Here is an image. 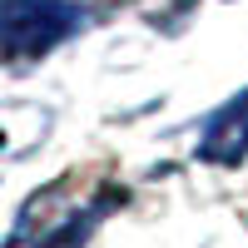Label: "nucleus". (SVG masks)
Masks as SVG:
<instances>
[{"label": "nucleus", "mask_w": 248, "mask_h": 248, "mask_svg": "<svg viewBox=\"0 0 248 248\" xmlns=\"http://www.w3.org/2000/svg\"><path fill=\"white\" fill-rule=\"evenodd\" d=\"M79 25L70 0H0V45L10 55H45Z\"/></svg>", "instance_id": "f257e3e1"}, {"label": "nucleus", "mask_w": 248, "mask_h": 248, "mask_svg": "<svg viewBox=\"0 0 248 248\" xmlns=\"http://www.w3.org/2000/svg\"><path fill=\"white\" fill-rule=\"evenodd\" d=\"M243 154H248V94H238L233 105L214 119L209 139H203V159H214V164H233Z\"/></svg>", "instance_id": "f03ea898"}]
</instances>
